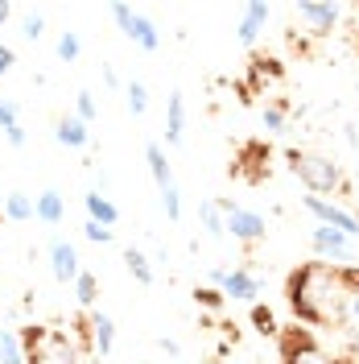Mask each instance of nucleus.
Listing matches in <instances>:
<instances>
[{
  "instance_id": "nucleus-1",
  "label": "nucleus",
  "mask_w": 359,
  "mask_h": 364,
  "mask_svg": "<svg viewBox=\"0 0 359 364\" xmlns=\"http://www.w3.org/2000/svg\"><path fill=\"white\" fill-rule=\"evenodd\" d=\"M347 298H351L347 269L326 265V261H306L285 277V302H289L297 323L343 327L347 323Z\"/></svg>"
},
{
  "instance_id": "nucleus-2",
  "label": "nucleus",
  "mask_w": 359,
  "mask_h": 364,
  "mask_svg": "<svg viewBox=\"0 0 359 364\" xmlns=\"http://www.w3.org/2000/svg\"><path fill=\"white\" fill-rule=\"evenodd\" d=\"M289 170L302 178V186L310 191V195H331L343 186V170H338V161L331 154H314V149H293L289 154Z\"/></svg>"
},
{
  "instance_id": "nucleus-3",
  "label": "nucleus",
  "mask_w": 359,
  "mask_h": 364,
  "mask_svg": "<svg viewBox=\"0 0 359 364\" xmlns=\"http://www.w3.org/2000/svg\"><path fill=\"white\" fill-rule=\"evenodd\" d=\"M277 348H281V364H347V360H338L335 352H326L314 340L310 327H297V323L293 327H281Z\"/></svg>"
},
{
  "instance_id": "nucleus-4",
  "label": "nucleus",
  "mask_w": 359,
  "mask_h": 364,
  "mask_svg": "<svg viewBox=\"0 0 359 364\" xmlns=\"http://www.w3.org/2000/svg\"><path fill=\"white\" fill-rule=\"evenodd\" d=\"M223 203V224H227V236L240 240V245H260L269 236V220L260 211H252L244 203H231V199H219Z\"/></svg>"
},
{
  "instance_id": "nucleus-5",
  "label": "nucleus",
  "mask_w": 359,
  "mask_h": 364,
  "mask_svg": "<svg viewBox=\"0 0 359 364\" xmlns=\"http://www.w3.org/2000/svg\"><path fill=\"white\" fill-rule=\"evenodd\" d=\"M302 207L314 215V224L335 228V232H343L347 240H355V245H359V215L351 211V207H338L335 199H322V195H306Z\"/></svg>"
},
{
  "instance_id": "nucleus-6",
  "label": "nucleus",
  "mask_w": 359,
  "mask_h": 364,
  "mask_svg": "<svg viewBox=\"0 0 359 364\" xmlns=\"http://www.w3.org/2000/svg\"><path fill=\"white\" fill-rule=\"evenodd\" d=\"M310 249H314L318 261L338 265V269H347V265L355 261V240H347L343 232H335V228H326V224L310 228Z\"/></svg>"
},
{
  "instance_id": "nucleus-7",
  "label": "nucleus",
  "mask_w": 359,
  "mask_h": 364,
  "mask_svg": "<svg viewBox=\"0 0 359 364\" xmlns=\"http://www.w3.org/2000/svg\"><path fill=\"white\" fill-rule=\"evenodd\" d=\"M293 17L306 25L310 38H326L338 21H343V4H331V0H306L293 9Z\"/></svg>"
},
{
  "instance_id": "nucleus-8",
  "label": "nucleus",
  "mask_w": 359,
  "mask_h": 364,
  "mask_svg": "<svg viewBox=\"0 0 359 364\" xmlns=\"http://www.w3.org/2000/svg\"><path fill=\"white\" fill-rule=\"evenodd\" d=\"M45 257H50V273L58 286H74V277L83 273V261H79V249L70 245L67 236H54L45 245Z\"/></svg>"
},
{
  "instance_id": "nucleus-9",
  "label": "nucleus",
  "mask_w": 359,
  "mask_h": 364,
  "mask_svg": "<svg viewBox=\"0 0 359 364\" xmlns=\"http://www.w3.org/2000/svg\"><path fill=\"white\" fill-rule=\"evenodd\" d=\"M87 348L95 356H104V360L116 352V323L108 311H91L87 315Z\"/></svg>"
},
{
  "instance_id": "nucleus-10",
  "label": "nucleus",
  "mask_w": 359,
  "mask_h": 364,
  "mask_svg": "<svg viewBox=\"0 0 359 364\" xmlns=\"http://www.w3.org/2000/svg\"><path fill=\"white\" fill-rule=\"evenodd\" d=\"M219 290H223L227 302H256L260 298V277L248 269V265H240V269H227Z\"/></svg>"
},
{
  "instance_id": "nucleus-11",
  "label": "nucleus",
  "mask_w": 359,
  "mask_h": 364,
  "mask_svg": "<svg viewBox=\"0 0 359 364\" xmlns=\"http://www.w3.org/2000/svg\"><path fill=\"white\" fill-rule=\"evenodd\" d=\"M269 17H272V4H265V0L244 4L240 25H236V42H240V46H256V38H260V29L269 25Z\"/></svg>"
},
{
  "instance_id": "nucleus-12",
  "label": "nucleus",
  "mask_w": 359,
  "mask_h": 364,
  "mask_svg": "<svg viewBox=\"0 0 359 364\" xmlns=\"http://www.w3.org/2000/svg\"><path fill=\"white\" fill-rule=\"evenodd\" d=\"M186 141V95L178 87L165 100V145H182Z\"/></svg>"
},
{
  "instance_id": "nucleus-13",
  "label": "nucleus",
  "mask_w": 359,
  "mask_h": 364,
  "mask_svg": "<svg viewBox=\"0 0 359 364\" xmlns=\"http://www.w3.org/2000/svg\"><path fill=\"white\" fill-rule=\"evenodd\" d=\"M83 207H87L91 224H99V228H116L120 224V207L108 199V191H95V186H91L87 195H83Z\"/></svg>"
},
{
  "instance_id": "nucleus-14",
  "label": "nucleus",
  "mask_w": 359,
  "mask_h": 364,
  "mask_svg": "<svg viewBox=\"0 0 359 364\" xmlns=\"http://www.w3.org/2000/svg\"><path fill=\"white\" fill-rule=\"evenodd\" d=\"M124 38L136 46V50H145V54H158L161 50V29L145 13H133V21H128V29H124Z\"/></svg>"
},
{
  "instance_id": "nucleus-15",
  "label": "nucleus",
  "mask_w": 359,
  "mask_h": 364,
  "mask_svg": "<svg viewBox=\"0 0 359 364\" xmlns=\"http://www.w3.org/2000/svg\"><path fill=\"white\" fill-rule=\"evenodd\" d=\"M33 220L38 224H45V228H58L62 220H67V199L50 186V191H42L38 199H33Z\"/></svg>"
},
{
  "instance_id": "nucleus-16",
  "label": "nucleus",
  "mask_w": 359,
  "mask_h": 364,
  "mask_svg": "<svg viewBox=\"0 0 359 364\" xmlns=\"http://www.w3.org/2000/svg\"><path fill=\"white\" fill-rule=\"evenodd\" d=\"M54 141L67 145V149H87L91 145V129L79 120V116H58V120H54Z\"/></svg>"
},
{
  "instance_id": "nucleus-17",
  "label": "nucleus",
  "mask_w": 359,
  "mask_h": 364,
  "mask_svg": "<svg viewBox=\"0 0 359 364\" xmlns=\"http://www.w3.org/2000/svg\"><path fill=\"white\" fill-rule=\"evenodd\" d=\"M199 224L206 240H227V224H223V203L219 199H202L199 203Z\"/></svg>"
},
{
  "instance_id": "nucleus-18",
  "label": "nucleus",
  "mask_w": 359,
  "mask_h": 364,
  "mask_svg": "<svg viewBox=\"0 0 359 364\" xmlns=\"http://www.w3.org/2000/svg\"><path fill=\"white\" fill-rule=\"evenodd\" d=\"M145 166H149V174H153V182H158V191L174 186V166L165 161L161 141H149V145H145Z\"/></svg>"
},
{
  "instance_id": "nucleus-19",
  "label": "nucleus",
  "mask_w": 359,
  "mask_h": 364,
  "mask_svg": "<svg viewBox=\"0 0 359 364\" xmlns=\"http://www.w3.org/2000/svg\"><path fill=\"white\" fill-rule=\"evenodd\" d=\"M0 215H4L9 224H29V220H33V199H29L25 191H9V195H4V207H0Z\"/></svg>"
},
{
  "instance_id": "nucleus-20",
  "label": "nucleus",
  "mask_w": 359,
  "mask_h": 364,
  "mask_svg": "<svg viewBox=\"0 0 359 364\" xmlns=\"http://www.w3.org/2000/svg\"><path fill=\"white\" fill-rule=\"evenodd\" d=\"M0 364H29L17 327H0Z\"/></svg>"
},
{
  "instance_id": "nucleus-21",
  "label": "nucleus",
  "mask_w": 359,
  "mask_h": 364,
  "mask_svg": "<svg viewBox=\"0 0 359 364\" xmlns=\"http://www.w3.org/2000/svg\"><path fill=\"white\" fill-rule=\"evenodd\" d=\"M124 269L133 273L140 286H153V282H158V269H153V261H149V257H145L140 249H124Z\"/></svg>"
},
{
  "instance_id": "nucleus-22",
  "label": "nucleus",
  "mask_w": 359,
  "mask_h": 364,
  "mask_svg": "<svg viewBox=\"0 0 359 364\" xmlns=\"http://www.w3.org/2000/svg\"><path fill=\"white\" fill-rule=\"evenodd\" d=\"M74 298H79V306L83 311H95V302H99V282H95V273H79L74 277Z\"/></svg>"
},
{
  "instance_id": "nucleus-23",
  "label": "nucleus",
  "mask_w": 359,
  "mask_h": 364,
  "mask_svg": "<svg viewBox=\"0 0 359 364\" xmlns=\"http://www.w3.org/2000/svg\"><path fill=\"white\" fill-rule=\"evenodd\" d=\"M124 104H128V112L140 120V116L149 112V87H145L140 79H128V83H124Z\"/></svg>"
},
{
  "instance_id": "nucleus-24",
  "label": "nucleus",
  "mask_w": 359,
  "mask_h": 364,
  "mask_svg": "<svg viewBox=\"0 0 359 364\" xmlns=\"http://www.w3.org/2000/svg\"><path fill=\"white\" fill-rule=\"evenodd\" d=\"M54 50H58V58H62V63H79V58H83V38H79L74 29H62Z\"/></svg>"
},
{
  "instance_id": "nucleus-25",
  "label": "nucleus",
  "mask_w": 359,
  "mask_h": 364,
  "mask_svg": "<svg viewBox=\"0 0 359 364\" xmlns=\"http://www.w3.org/2000/svg\"><path fill=\"white\" fill-rule=\"evenodd\" d=\"M252 327H256L260 336H269V340H277V336H281V327H277V315H272L269 306H260V302H252Z\"/></svg>"
},
{
  "instance_id": "nucleus-26",
  "label": "nucleus",
  "mask_w": 359,
  "mask_h": 364,
  "mask_svg": "<svg viewBox=\"0 0 359 364\" xmlns=\"http://www.w3.org/2000/svg\"><path fill=\"white\" fill-rule=\"evenodd\" d=\"M74 116H79V120H83V124H95V120H99V104H95V91H79V95H74Z\"/></svg>"
},
{
  "instance_id": "nucleus-27",
  "label": "nucleus",
  "mask_w": 359,
  "mask_h": 364,
  "mask_svg": "<svg viewBox=\"0 0 359 364\" xmlns=\"http://www.w3.org/2000/svg\"><path fill=\"white\" fill-rule=\"evenodd\" d=\"M161 211H165L170 224H182V191H178V182L161 191Z\"/></svg>"
},
{
  "instance_id": "nucleus-28",
  "label": "nucleus",
  "mask_w": 359,
  "mask_h": 364,
  "mask_svg": "<svg viewBox=\"0 0 359 364\" xmlns=\"http://www.w3.org/2000/svg\"><path fill=\"white\" fill-rule=\"evenodd\" d=\"M285 104H265V112H260V124H265V133H281L285 129Z\"/></svg>"
},
{
  "instance_id": "nucleus-29",
  "label": "nucleus",
  "mask_w": 359,
  "mask_h": 364,
  "mask_svg": "<svg viewBox=\"0 0 359 364\" xmlns=\"http://www.w3.org/2000/svg\"><path fill=\"white\" fill-rule=\"evenodd\" d=\"M13 129H21V108L13 100H0V133L9 136Z\"/></svg>"
},
{
  "instance_id": "nucleus-30",
  "label": "nucleus",
  "mask_w": 359,
  "mask_h": 364,
  "mask_svg": "<svg viewBox=\"0 0 359 364\" xmlns=\"http://www.w3.org/2000/svg\"><path fill=\"white\" fill-rule=\"evenodd\" d=\"M45 33V13H25L21 17V38L25 42H38Z\"/></svg>"
},
{
  "instance_id": "nucleus-31",
  "label": "nucleus",
  "mask_w": 359,
  "mask_h": 364,
  "mask_svg": "<svg viewBox=\"0 0 359 364\" xmlns=\"http://www.w3.org/2000/svg\"><path fill=\"white\" fill-rule=\"evenodd\" d=\"M194 302H199L202 311H219V306H223L227 298L219 294V290H215V286H199V290H194Z\"/></svg>"
},
{
  "instance_id": "nucleus-32",
  "label": "nucleus",
  "mask_w": 359,
  "mask_h": 364,
  "mask_svg": "<svg viewBox=\"0 0 359 364\" xmlns=\"http://www.w3.org/2000/svg\"><path fill=\"white\" fill-rule=\"evenodd\" d=\"M83 236H87L91 245H112V240H116L112 228H99V224H91V220L83 224Z\"/></svg>"
},
{
  "instance_id": "nucleus-33",
  "label": "nucleus",
  "mask_w": 359,
  "mask_h": 364,
  "mask_svg": "<svg viewBox=\"0 0 359 364\" xmlns=\"http://www.w3.org/2000/svg\"><path fill=\"white\" fill-rule=\"evenodd\" d=\"M133 13H136V9H128V4H112V9H108V17H112V21L120 25V33L128 29V21H133Z\"/></svg>"
},
{
  "instance_id": "nucleus-34",
  "label": "nucleus",
  "mask_w": 359,
  "mask_h": 364,
  "mask_svg": "<svg viewBox=\"0 0 359 364\" xmlns=\"http://www.w3.org/2000/svg\"><path fill=\"white\" fill-rule=\"evenodd\" d=\"M13 67H17V54H13V46L0 42V75H9Z\"/></svg>"
},
{
  "instance_id": "nucleus-35",
  "label": "nucleus",
  "mask_w": 359,
  "mask_h": 364,
  "mask_svg": "<svg viewBox=\"0 0 359 364\" xmlns=\"http://www.w3.org/2000/svg\"><path fill=\"white\" fill-rule=\"evenodd\" d=\"M158 348L165 352V356H170V360H178V356H182V343H178V340H170V336H161Z\"/></svg>"
},
{
  "instance_id": "nucleus-36",
  "label": "nucleus",
  "mask_w": 359,
  "mask_h": 364,
  "mask_svg": "<svg viewBox=\"0 0 359 364\" xmlns=\"http://www.w3.org/2000/svg\"><path fill=\"white\" fill-rule=\"evenodd\" d=\"M347 323H359V290H351L347 298Z\"/></svg>"
},
{
  "instance_id": "nucleus-37",
  "label": "nucleus",
  "mask_w": 359,
  "mask_h": 364,
  "mask_svg": "<svg viewBox=\"0 0 359 364\" xmlns=\"http://www.w3.org/2000/svg\"><path fill=\"white\" fill-rule=\"evenodd\" d=\"M223 277H227V265H215V269L206 273V282H211V286H215V290H219V286H223ZM219 294H223V290H219Z\"/></svg>"
},
{
  "instance_id": "nucleus-38",
  "label": "nucleus",
  "mask_w": 359,
  "mask_h": 364,
  "mask_svg": "<svg viewBox=\"0 0 359 364\" xmlns=\"http://www.w3.org/2000/svg\"><path fill=\"white\" fill-rule=\"evenodd\" d=\"M104 87H112V91L120 87V75H116L112 67H104Z\"/></svg>"
},
{
  "instance_id": "nucleus-39",
  "label": "nucleus",
  "mask_w": 359,
  "mask_h": 364,
  "mask_svg": "<svg viewBox=\"0 0 359 364\" xmlns=\"http://www.w3.org/2000/svg\"><path fill=\"white\" fill-rule=\"evenodd\" d=\"M9 17H13V4H4V0H0V29L9 25Z\"/></svg>"
},
{
  "instance_id": "nucleus-40",
  "label": "nucleus",
  "mask_w": 359,
  "mask_h": 364,
  "mask_svg": "<svg viewBox=\"0 0 359 364\" xmlns=\"http://www.w3.org/2000/svg\"><path fill=\"white\" fill-rule=\"evenodd\" d=\"M231 364H260V360H231Z\"/></svg>"
},
{
  "instance_id": "nucleus-41",
  "label": "nucleus",
  "mask_w": 359,
  "mask_h": 364,
  "mask_svg": "<svg viewBox=\"0 0 359 364\" xmlns=\"http://www.w3.org/2000/svg\"><path fill=\"white\" fill-rule=\"evenodd\" d=\"M174 364H186V360H174Z\"/></svg>"
}]
</instances>
